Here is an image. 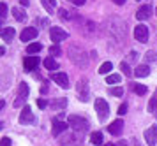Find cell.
I'll return each instance as SVG.
<instances>
[{
	"label": "cell",
	"mask_w": 157,
	"mask_h": 146,
	"mask_svg": "<svg viewBox=\"0 0 157 146\" xmlns=\"http://www.w3.org/2000/svg\"><path fill=\"white\" fill-rule=\"evenodd\" d=\"M95 113H97V116H99L101 122H104L108 118V114H109V104H108L104 99H101V97L95 99Z\"/></svg>",
	"instance_id": "3957f363"
},
{
	"label": "cell",
	"mask_w": 157,
	"mask_h": 146,
	"mask_svg": "<svg viewBox=\"0 0 157 146\" xmlns=\"http://www.w3.org/2000/svg\"><path fill=\"white\" fill-rule=\"evenodd\" d=\"M120 69L122 70H124V74H125V76H132V72H131V69H129V65H127V63H124V62H122L120 63Z\"/></svg>",
	"instance_id": "4dcf8cb0"
},
{
	"label": "cell",
	"mask_w": 157,
	"mask_h": 146,
	"mask_svg": "<svg viewBox=\"0 0 157 146\" xmlns=\"http://www.w3.org/2000/svg\"><path fill=\"white\" fill-rule=\"evenodd\" d=\"M76 90H78V95H79V100L81 102H88V99H90V93H88V81H86L85 77H81L76 84Z\"/></svg>",
	"instance_id": "277c9868"
},
{
	"label": "cell",
	"mask_w": 157,
	"mask_h": 146,
	"mask_svg": "<svg viewBox=\"0 0 157 146\" xmlns=\"http://www.w3.org/2000/svg\"><path fill=\"white\" fill-rule=\"evenodd\" d=\"M7 16V6H6V2H0V20H4Z\"/></svg>",
	"instance_id": "f546056e"
},
{
	"label": "cell",
	"mask_w": 157,
	"mask_h": 146,
	"mask_svg": "<svg viewBox=\"0 0 157 146\" xmlns=\"http://www.w3.org/2000/svg\"><path fill=\"white\" fill-rule=\"evenodd\" d=\"M150 74V69H148V65H138L134 69V76L136 77H147Z\"/></svg>",
	"instance_id": "e0dca14e"
},
{
	"label": "cell",
	"mask_w": 157,
	"mask_h": 146,
	"mask_svg": "<svg viewBox=\"0 0 157 146\" xmlns=\"http://www.w3.org/2000/svg\"><path fill=\"white\" fill-rule=\"evenodd\" d=\"M29 92H30V88H29V84H27V83H21V84H20L18 97H16V100H14V106H16V107H20V106L25 102V99H27V95H29Z\"/></svg>",
	"instance_id": "52a82bcc"
},
{
	"label": "cell",
	"mask_w": 157,
	"mask_h": 146,
	"mask_svg": "<svg viewBox=\"0 0 157 146\" xmlns=\"http://www.w3.org/2000/svg\"><path fill=\"white\" fill-rule=\"evenodd\" d=\"M155 14H157V9H155Z\"/></svg>",
	"instance_id": "ee69618b"
},
{
	"label": "cell",
	"mask_w": 157,
	"mask_h": 146,
	"mask_svg": "<svg viewBox=\"0 0 157 146\" xmlns=\"http://www.w3.org/2000/svg\"><path fill=\"white\" fill-rule=\"evenodd\" d=\"M134 37L138 42H147L148 41V27L147 25H138L134 28Z\"/></svg>",
	"instance_id": "8992f818"
},
{
	"label": "cell",
	"mask_w": 157,
	"mask_h": 146,
	"mask_svg": "<svg viewBox=\"0 0 157 146\" xmlns=\"http://www.w3.org/2000/svg\"><path fill=\"white\" fill-rule=\"evenodd\" d=\"M41 2H43L44 9H46L48 13H53V11L57 9V2H55V0H41Z\"/></svg>",
	"instance_id": "44dd1931"
},
{
	"label": "cell",
	"mask_w": 157,
	"mask_h": 146,
	"mask_svg": "<svg viewBox=\"0 0 157 146\" xmlns=\"http://www.w3.org/2000/svg\"><path fill=\"white\" fill-rule=\"evenodd\" d=\"M145 60H147V62H155V60H157V53H155V51H147Z\"/></svg>",
	"instance_id": "f1b7e54d"
},
{
	"label": "cell",
	"mask_w": 157,
	"mask_h": 146,
	"mask_svg": "<svg viewBox=\"0 0 157 146\" xmlns=\"http://www.w3.org/2000/svg\"><path fill=\"white\" fill-rule=\"evenodd\" d=\"M58 13H60V18H62V20H69V18H71V14L67 13L65 9H60Z\"/></svg>",
	"instance_id": "d6a6232c"
},
{
	"label": "cell",
	"mask_w": 157,
	"mask_h": 146,
	"mask_svg": "<svg viewBox=\"0 0 157 146\" xmlns=\"http://www.w3.org/2000/svg\"><path fill=\"white\" fill-rule=\"evenodd\" d=\"M37 106H39V107H41V109H44V107H46V106H48V102H46V100H44V99H37Z\"/></svg>",
	"instance_id": "e575fe53"
},
{
	"label": "cell",
	"mask_w": 157,
	"mask_h": 146,
	"mask_svg": "<svg viewBox=\"0 0 157 146\" xmlns=\"http://www.w3.org/2000/svg\"><path fill=\"white\" fill-rule=\"evenodd\" d=\"M50 55H51V56H53V55H55V56L60 55V48H58L57 44H53V46L50 48Z\"/></svg>",
	"instance_id": "1f68e13d"
},
{
	"label": "cell",
	"mask_w": 157,
	"mask_h": 146,
	"mask_svg": "<svg viewBox=\"0 0 157 146\" xmlns=\"http://www.w3.org/2000/svg\"><path fill=\"white\" fill-rule=\"evenodd\" d=\"M53 81H55L60 88H67V86H69V77H67V74H64V72H55V74H53Z\"/></svg>",
	"instance_id": "30bf717a"
},
{
	"label": "cell",
	"mask_w": 157,
	"mask_h": 146,
	"mask_svg": "<svg viewBox=\"0 0 157 146\" xmlns=\"http://www.w3.org/2000/svg\"><path fill=\"white\" fill-rule=\"evenodd\" d=\"M37 34H39V30H37L36 27H29V28H25V30L21 32L20 39H21L23 42H29V41H32V39H36Z\"/></svg>",
	"instance_id": "9c48e42d"
},
{
	"label": "cell",
	"mask_w": 157,
	"mask_h": 146,
	"mask_svg": "<svg viewBox=\"0 0 157 146\" xmlns=\"http://www.w3.org/2000/svg\"><path fill=\"white\" fill-rule=\"evenodd\" d=\"M67 123H69V127H71L74 132L78 134H85L86 130H88V122H86L85 118H81V116H76V114H72V116H69L67 118Z\"/></svg>",
	"instance_id": "7a4b0ae2"
},
{
	"label": "cell",
	"mask_w": 157,
	"mask_h": 146,
	"mask_svg": "<svg viewBox=\"0 0 157 146\" xmlns=\"http://www.w3.org/2000/svg\"><path fill=\"white\" fill-rule=\"evenodd\" d=\"M145 141L148 146H155L157 144V125H152L150 129L145 130Z\"/></svg>",
	"instance_id": "ba28073f"
},
{
	"label": "cell",
	"mask_w": 157,
	"mask_h": 146,
	"mask_svg": "<svg viewBox=\"0 0 157 146\" xmlns=\"http://www.w3.org/2000/svg\"><path fill=\"white\" fill-rule=\"evenodd\" d=\"M72 2H74L76 6H83V4H85V0H72Z\"/></svg>",
	"instance_id": "8d00e7d4"
},
{
	"label": "cell",
	"mask_w": 157,
	"mask_h": 146,
	"mask_svg": "<svg viewBox=\"0 0 157 146\" xmlns=\"http://www.w3.org/2000/svg\"><path fill=\"white\" fill-rule=\"evenodd\" d=\"M69 58L74 65L78 67H86L88 65V58H86V53L79 46H71L69 48Z\"/></svg>",
	"instance_id": "6da1fadb"
},
{
	"label": "cell",
	"mask_w": 157,
	"mask_h": 146,
	"mask_svg": "<svg viewBox=\"0 0 157 146\" xmlns=\"http://www.w3.org/2000/svg\"><path fill=\"white\" fill-rule=\"evenodd\" d=\"M20 4H21V6H25V7H27V6H29V0H20Z\"/></svg>",
	"instance_id": "74e56055"
},
{
	"label": "cell",
	"mask_w": 157,
	"mask_h": 146,
	"mask_svg": "<svg viewBox=\"0 0 157 146\" xmlns=\"http://www.w3.org/2000/svg\"><path fill=\"white\" fill-rule=\"evenodd\" d=\"M4 53H6V48H4V46H0V56L4 55Z\"/></svg>",
	"instance_id": "ab89813d"
},
{
	"label": "cell",
	"mask_w": 157,
	"mask_h": 146,
	"mask_svg": "<svg viewBox=\"0 0 157 146\" xmlns=\"http://www.w3.org/2000/svg\"><path fill=\"white\" fill-rule=\"evenodd\" d=\"M34 122V114H32V109L29 106H25L20 113V123H32Z\"/></svg>",
	"instance_id": "8fae6325"
},
{
	"label": "cell",
	"mask_w": 157,
	"mask_h": 146,
	"mask_svg": "<svg viewBox=\"0 0 157 146\" xmlns=\"http://www.w3.org/2000/svg\"><path fill=\"white\" fill-rule=\"evenodd\" d=\"M0 146H11V139L9 137H2L0 139Z\"/></svg>",
	"instance_id": "836d02e7"
},
{
	"label": "cell",
	"mask_w": 157,
	"mask_h": 146,
	"mask_svg": "<svg viewBox=\"0 0 157 146\" xmlns=\"http://www.w3.org/2000/svg\"><path fill=\"white\" fill-rule=\"evenodd\" d=\"M106 83H108V84L120 83V74H109V76L106 77Z\"/></svg>",
	"instance_id": "484cf974"
},
{
	"label": "cell",
	"mask_w": 157,
	"mask_h": 146,
	"mask_svg": "<svg viewBox=\"0 0 157 146\" xmlns=\"http://www.w3.org/2000/svg\"><path fill=\"white\" fill-rule=\"evenodd\" d=\"M132 90H134V93H138V95H145V93H147V86H145V84H134Z\"/></svg>",
	"instance_id": "4316f807"
},
{
	"label": "cell",
	"mask_w": 157,
	"mask_h": 146,
	"mask_svg": "<svg viewBox=\"0 0 157 146\" xmlns=\"http://www.w3.org/2000/svg\"><path fill=\"white\" fill-rule=\"evenodd\" d=\"M51 107L53 109H64V107H67V99H55L51 102Z\"/></svg>",
	"instance_id": "ffe728a7"
},
{
	"label": "cell",
	"mask_w": 157,
	"mask_h": 146,
	"mask_svg": "<svg viewBox=\"0 0 157 146\" xmlns=\"http://www.w3.org/2000/svg\"><path fill=\"white\" fill-rule=\"evenodd\" d=\"M11 13H13V16H14L16 21H25V20H27V14H25V11H23V9H20V7H13V9H11Z\"/></svg>",
	"instance_id": "ac0fdd59"
},
{
	"label": "cell",
	"mask_w": 157,
	"mask_h": 146,
	"mask_svg": "<svg viewBox=\"0 0 157 146\" xmlns=\"http://www.w3.org/2000/svg\"><path fill=\"white\" fill-rule=\"evenodd\" d=\"M108 130H109L111 136H120L122 130H124V122H122V120H115V122H111L109 127H108Z\"/></svg>",
	"instance_id": "7c38bea8"
},
{
	"label": "cell",
	"mask_w": 157,
	"mask_h": 146,
	"mask_svg": "<svg viewBox=\"0 0 157 146\" xmlns=\"http://www.w3.org/2000/svg\"><path fill=\"white\" fill-rule=\"evenodd\" d=\"M23 65H25V70H36V67L39 65V58L37 56H25L23 60Z\"/></svg>",
	"instance_id": "4fadbf2b"
},
{
	"label": "cell",
	"mask_w": 157,
	"mask_h": 146,
	"mask_svg": "<svg viewBox=\"0 0 157 146\" xmlns=\"http://www.w3.org/2000/svg\"><path fill=\"white\" fill-rule=\"evenodd\" d=\"M115 4H117V6H122V4H124V2H125V0H113Z\"/></svg>",
	"instance_id": "f35d334b"
},
{
	"label": "cell",
	"mask_w": 157,
	"mask_h": 146,
	"mask_svg": "<svg viewBox=\"0 0 157 146\" xmlns=\"http://www.w3.org/2000/svg\"><path fill=\"white\" fill-rule=\"evenodd\" d=\"M41 49H43V44L41 42H32V44L27 46V53L29 55H34V53H39Z\"/></svg>",
	"instance_id": "d6986e66"
},
{
	"label": "cell",
	"mask_w": 157,
	"mask_h": 146,
	"mask_svg": "<svg viewBox=\"0 0 157 146\" xmlns=\"http://www.w3.org/2000/svg\"><path fill=\"white\" fill-rule=\"evenodd\" d=\"M14 35H16V32H14L13 27H4L2 30H0V37H2L6 42H11L13 39H14Z\"/></svg>",
	"instance_id": "9a60e30c"
},
{
	"label": "cell",
	"mask_w": 157,
	"mask_h": 146,
	"mask_svg": "<svg viewBox=\"0 0 157 146\" xmlns=\"http://www.w3.org/2000/svg\"><path fill=\"white\" fill-rule=\"evenodd\" d=\"M2 129H4V125H2V123H0V130H2Z\"/></svg>",
	"instance_id": "60d3db41"
},
{
	"label": "cell",
	"mask_w": 157,
	"mask_h": 146,
	"mask_svg": "<svg viewBox=\"0 0 157 146\" xmlns=\"http://www.w3.org/2000/svg\"><path fill=\"white\" fill-rule=\"evenodd\" d=\"M90 143L95 146H101L102 144V134L101 132H92V136H90Z\"/></svg>",
	"instance_id": "7402d4cb"
},
{
	"label": "cell",
	"mask_w": 157,
	"mask_h": 146,
	"mask_svg": "<svg viewBox=\"0 0 157 146\" xmlns=\"http://www.w3.org/2000/svg\"><path fill=\"white\" fill-rule=\"evenodd\" d=\"M157 109V90L155 93H154V97L150 99V102H148V113H155Z\"/></svg>",
	"instance_id": "cb8c5ba5"
},
{
	"label": "cell",
	"mask_w": 157,
	"mask_h": 146,
	"mask_svg": "<svg viewBox=\"0 0 157 146\" xmlns=\"http://www.w3.org/2000/svg\"><path fill=\"white\" fill-rule=\"evenodd\" d=\"M50 37L55 44H58V42H62L67 39V32L60 27H53V28H50Z\"/></svg>",
	"instance_id": "5b68a950"
},
{
	"label": "cell",
	"mask_w": 157,
	"mask_h": 146,
	"mask_svg": "<svg viewBox=\"0 0 157 146\" xmlns=\"http://www.w3.org/2000/svg\"><path fill=\"white\" fill-rule=\"evenodd\" d=\"M44 67H46L48 70H57L58 69V63L55 62L53 58H46V60H44Z\"/></svg>",
	"instance_id": "603a6c76"
},
{
	"label": "cell",
	"mask_w": 157,
	"mask_h": 146,
	"mask_svg": "<svg viewBox=\"0 0 157 146\" xmlns=\"http://www.w3.org/2000/svg\"><path fill=\"white\" fill-rule=\"evenodd\" d=\"M111 69H113V63H111V62H104L99 67V74H108Z\"/></svg>",
	"instance_id": "d4e9b609"
},
{
	"label": "cell",
	"mask_w": 157,
	"mask_h": 146,
	"mask_svg": "<svg viewBox=\"0 0 157 146\" xmlns=\"http://www.w3.org/2000/svg\"><path fill=\"white\" fill-rule=\"evenodd\" d=\"M106 146H115V144H106Z\"/></svg>",
	"instance_id": "7bdbcfd3"
},
{
	"label": "cell",
	"mask_w": 157,
	"mask_h": 146,
	"mask_svg": "<svg viewBox=\"0 0 157 146\" xmlns=\"http://www.w3.org/2000/svg\"><path fill=\"white\" fill-rule=\"evenodd\" d=\"M109 93L115 95V97H122V95H124V88H122V86H115V88L109 90Z\"/></svg>",
	"instance_id": "83f0119b"
},
{
	"label": "cell",
	"mask_w": 157,
	"mask_h": 146,
	"mask_svg": "<svg viewBox=\"0 0 157 146\" xmlns=\"http://www.w3.org/2000/svg\"><path fill=\"white\" fill-rule=\"evenodd\" d=\"M67 130V123L62 122V120H53V129H51V132L53 136H58V134H62Z\"/></svg>",
	"instance_id": "2e32d148"
},
{
	"label": "cell",
	"mask_w": 157,
	"mask_h": 146,
	"mask_svg": "<svg viewBox=\"0 0 157 146\" xmlns=\"http://www.w3.org/2000/svg\"><path fill=\"white\" fill-rule=\"evenodd\" d=\"M155 118H157V109H155Z\"/></svg>",
	"instance_id": "b9f144b4"
},
{
	"label": "cell",
	"mask_w": 157,
	"mask_h": 146,
	"mask_svg": "<svg viewBox=\"0 0 157 146\" xmlns=\"http://www.w3.org/2000/svg\"><path fill=\"white\" fill-rule=\"evenodd\" d=\"M150 14H152V7L150 6H141L140 9H138V13H136V18L140 21H145L150 18Z\"/></svg>",
	"instance_id": "5bb4252c"
},
{
	"label": "cell",
	"mask_w": 157,
	"mask_h": 146,
	"mask_svg": "<svg viewBox=\"0 0 157 146\" xmlns=\"http://www.w3.org/2000/svg\"><path fill=\"white\" fill-rule=\"evenodd\" d=\"M125 111H127V104H122L120 107H118V114H120V116H124V114H125Z\"/></svg>",
	"instance_id": "d590c367"
}]
</instances>
